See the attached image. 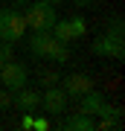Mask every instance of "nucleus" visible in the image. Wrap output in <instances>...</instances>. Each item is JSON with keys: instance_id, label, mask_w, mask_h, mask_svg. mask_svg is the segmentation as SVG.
<instances>
[{"instance_id": "15", "label": "nucleus", "mask_w": 125, "mask_h": 131, "mask_svg": "<svg viewBox=\"0 0 125 131\" xmlns=\"http://www.w3.org/2000/svg\"><path fill=\"white\" fill-rule=\"evenodd\" d=\"M0 52H3L6 61H12V58H15V47H12V41H3V44H0Z\"/></svg>"}, {"instance_id": "3", "label": "nucleus", "mask_w": 125, "mask_h": 131, "mask_svg": "<svg viewBox=\"0 0 125 131\" xmlns=\"http://www.w3.org/2000/svg\"><path fill=\"white\" fill-rule=\"evenodd\" d=\"M82 111L90 114V117H122V108L108 105V99L99 90H93V88L87 93H82Z\"/></svg>"}, {"instance_id": "16", "label": "nucleus", "mask_w": 125, "mask_h": 131, "mask_svg": "<svg viewBox=\"0 0 125 131\" xmlns=\"http://www.w3.org/2000/svg\"><path fill=\"white\" fill-rule=\"evenodd\" d=\"M9 105H12V90L0 88V108H9Z\"/></svg>"}, {"instance_id": "7", "label": "nucleus", "mask_w": 125, "mask_h": 131, "mask_svg": "<svg viewBox=\"0 0 125 131\" xmlns=\"http://www.w3.org/2000/svg\"><path fill=\"white\" fill-rule=\"evenodd\" d=\"M12 105H18V111H20V114H23V111H26V114H35V111H38V105H41V93L23 84L20 90H15Z\"/></svg>"}, {"instance_id": "2", "label": "nucleus", "mask_w": 125, "mask_h": 131, "mask_svg": "<svg viewBox=\"0 0 125 131\" xmlns=\"http://www.w3.org/2000/svg\"><path fill=\"white\" fill-rule=\"evenodd\" d=\"M23 32H26V20H23V12L18 9H3L0 12V41H20Z\"/></svg>"}, {"instance_id": "11", "label": "nucleus", "mask_w": 125, "mask_h": 131, "mask_svg": "<svg viewBox=\"0 0 125 131\" xmlns=\"http://www.w3.org/2000/svg\"><path fill=\"white\" fill-rule=\"evenodd\" d=\"M50 32H52V38H55V41H64V44H67V41H73V32H70V20H67V18L55 20Z\"/></svg>"}, {"instance_id": "20", "label": "nucleus", "mask_w": 125, "mask_h": 131, "mask_svg": "<svg viewBox=\"0 0 125 131\" xmlns=\"http://www.w3.org/2000/svg\"><path fill=\"white\" fill-rule=\"evenodd\" d=\"M73 3H76V6H90L93 0H73Z\"/></svg>"}, {"instance_id": "14", "label": "nucleus", "mask_w": 125, "mask_h": 131, "mask_svg": "<svg viewBox=\"0 0 125 131\" xmlns=\"http://www.w3.org/2000/svg\"><path fill=\"white\" fill-rule=\"evenodd\" d=\"M108 35H111V38H119V41H122V18H113V20H111V26H108Z\"/></svg>"}, {"instance_id": "5", "label": "nucleus", "mask_w": 125, "mask_h": 131, "mask_svg": "<svg viewBox=\"0 0 125 131\" xmlns=\"http://www.w3.org/2000/svg\"><path fill=\"white\" fill-rule=\"evenodd\" d=\"M90 52H93V56H99V58H116V61H122V56H125L122 41H119V38H111L108 32L90 44Z\"/></svg>"}, {"instance_id": "21", "label": "nucleus", "mask_w": 125, "mask_h": 131, "mask_svg": "<svg viewBox=\"0 0 125 131\" xmlns=\"http://www.w3.org/2000/svg\"><path fill=\"white\" fill-rule=\"evenodd\" d=\"M41 3H50V6H58V3H64V0H41Z\"/></svg>"}, {"instance_id": "8", "label": "nucleus", "mask_w": 125, "mask_h": 131, "mask_svg": "<svg viewBox=\"0 0 125 131\" xmlns=\"http://www.w3.org/2000/svg\"><path fill=\"white\" fill-rule=\"evenodd\" d=\"M90 88H93V82L84 73H73V76H67V79L61 82V90H64L67 96H82V93H87Z\"/></svg>"}, {"instance_id": "13", "label": "nucleus", "mask_w": 125, "mask_h": 131, "mask_svg": "<svg viewBox=\"0 0 125 131\" xmlns=\"http://www.w3.org/2000/svg\"><path fill=\"white\" fill-rule=\"evenodd\" d=\"M67 20H70V32H73V41L84 38V32H87V24H84V18H67Z\"/></svg>"}, {"instance_id": "6", "label": "nucleus", "mask_w": 125, "mask_h": 131, "mask_svg": "<svg viewBox=\"0 0 125 131\" xmlns=\"http://www.w3.org/2000/svg\"><path fill=\"white\" fill-rule=\"evenodd\" d=\"M67 99H70V96H67L61 88L50 84V88L41 93V105H44L47 114H52V117H55V114H64V111H67Z\"/></svg>"}, {"instance_id": "9", "label": "nucleus", "mask_w": 125, "mask_h": 131, "mask_svg": "<svg viewBox=\"0 0 125 131\" xmlns=\"http://www.w3.org/2000/svg\"><path fill=\"white\" fill-rule=\"evenodd\" d=\"M58 125H61V128H67V131H93V128H96V122H93L90 114L79 111V114H70V117H64Z\"/></svg>"}, {"instance_id": "17", "label": "nucleus", "mask_w": 125, "mask_h": 131, "mask_svg": "<svg viewBox=\"0 0 125 131\" xmlns=\"http://www.w3.org/2000/svg\"><path fill=\"white\" fill-rule=\"evenodd\" d=\"M55 82H58V76H55V73H50V70L41 73V84H44V88H50V84H55Z\"/></svg>"}, {"instance_id": "18", "label": "nucleus", "mask_w": 125, "mask_h": 131, "mask_svg": "<svg viewBox=\"0 0 125 131\" xmlns=\"http://www.w3.org/2000/svg\"><path fill=\"white\" fill-rule=\"evenodd\" d=\"M32 128H35V131H47V128H50V119L35 117V119H32Z\"/></svg>"}, {"instance_id": "19", "label": "nucleus", "mask_w": 125, "mask_h": 131, "mask_svg": "<svg viewBox=\"0 0 125 131\" xmlns=\"http://www.w3.org/2000/svg\"><path fill=\"white\" fill-rule=\"evenodd\" d=\"M32 119H35L32 114H26V111H23V117H20V128H23V131H32Z\"/></svg>"}, {"instance_id": "22", "label": "nucleus", "mask_w": 125, "mask_h": 131, "mask_svg": "<svg viewBox=\"0 0 125 131\" xmlns=\"http://www.w3.org/2000/svg\"><path fill=\"white\" fill-rule=\"evenodd\" d=\"M3 64H6V58H3V52H0V67H3Z\"/></svg>"}, {"instance_id": "1", "label": "nucleus", "mask_w": 125, "mask_h": 131, "mask_svg": "<svg viewBox=\"0 0 125 131\" xmlns=\"http://www.w3.org/2000/svg\"><path fill=\"white\" fill-rule=\"evenodd\" d=\"M23 20H26V29H32V32H50L52 24L58 20V15H55V6L35 0V3L23 12Z\"/></svg>"}, {"instance_id": "12", "label": "nucleus", "mask_w": 125, "mask_h": 131, "mask_svg": "<svg viewBox=\"0 0 125 131\" xmlns=\"http://www.w3.org/2000/svg\"><path fill=\"white\" fill-rule=\"evenodd\" d=\"M47 58H50L52 64H64V61L70 58V50H67V44H64V41H55V44H52V50L47 52Z\"/></svg>"}, {"instance_id": "10", "label": "nucleus", "mask_w": 125, "mask_h": 131, "mask_svg": "<svg viewBox=\"0 0 125 131\" xmlns=\"http://www.w3.org/2000/svg\"><path fill=\"white\" fill-rule=\"evenodd\" d=\"M52 44H55L52 32H32V38H29V52L38 56V58H47V52L52 50Z\"/></svg>"}, {"instance_id": "4", "label": "nucleus", "mask_w": 125, "mask_h": 131, "mask_svg": "<svg viewBox=\"0 0 125 131\" xmlns=\"http://www.w3.org/2000/svg\"><path fill=\"white\" fill-rule=\"evenodd\" d=\"M26 79H29V76H26V67H23L18 58L6 61V64L0 67V82H3V88L12 90V93H15V90H20L23 84H26Z\"/></svg>"}]
</instances>
